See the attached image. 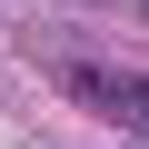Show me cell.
Masks as SVG:
<instances>
[{
  "instance_id": "cell-1",
  "label": "cell",
  "mask_w": 149,
  "mask_h": 149,
  "mask_svg": "<svg viewBox=\"0 0 149 149\" xmlns=\"http://www.w3.org/2000/svg\"><path fill=\"white\" fill-rule=\"evenodd\" d=\"M60 90H70V100H90V109H109V119H129V129H149V80H129V70L80 60V70H60Z\"/></svg>"
}]
</instances>
